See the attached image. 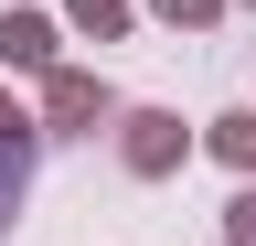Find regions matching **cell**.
<instances>
[{
    "label": "cell",
    "instance_id": "obj_1",
    "mask_svg": "<svg viewBox=\"0 0 256 246\" xmlns=\"http://www.w3.org/2000/svg\"><path fill=\"white\" fill-rule=\"evenodd\" d=\"M182 161V118L171 107H139V118H128V171H171Z\"/></svg>",
    "mask_w": 256,
    "mask_h": 246
},
{
    "label": "cell",
    "instance_id": "obj_2",
    "mask_svg": "<svg viewBox=\"0 0 256 246\" xmlns=\"http://www.w3.org/2000/svg\"><path fill=\"white\" fill-rule=\"evenodd\" d=\"M43 107H54V129H96V118H107V86H96V75H54Z\"/></svg>",
    "mask_w": 256,
    "mask_h": 246
},
{
    "label": "cell",
    "instance_id": "obj_3",
    "mask_svg": "<svg viewBox=\"0 0 256 246\" xmlns=\"http://www.w3.org/2000/svg\"><path fill=\"white\" fill-rule=\"evenodd\" d=\"M0 65H54V22H32V11H0Z\"/></svg>",
    "mask_w": 256,
    "mask_h": 246
},
{
    "label": "cell",
    "instance_id": "obj_4",
    "mask_svg": "<svg viewBox=\"0 0 256 246\" xmlns=\"http://www.w3.org/2000/svg\"><path fill=\"white\" fill-rule=\"evenodd\" d=\"M22 161H32V129H0V214L22 203Z\"/></svg>",
    "mask_w": 256,
    "mask_h": 246
},
{
    "label": "cell",
    "instance_id": "obj_5",
    "mask_svg": "<svg viewBox=\"0 0 256 246\" xmlns=\"http://www.w3.org/2000/svg\"><path fill=\"white\" fill-rule=\"evenodd\" d=\"M214 150H224L235 171H256V118H214Z\"/></svg>",
    "mask_w": 256,
    "mask_h": 246
},
{
    "label": "cell",
    "instance_id": "obj_6",
    "mask_svg": "<svg viewBox=\"0 0 256 246\" xmlns=\"http://www.w3.org/2000/svg\"><path fill=\"white\" fill-rule=\"evenodd\" d=\"M75 22H86V33H96V43H107V33H118V22H128V11H118V0H75Z\"/></svg>",
    "mask_w": 256,
    "mask_h": 246
},
{
    "label": "cell",
    "instance_id": "obj_7",
    "mask_svg": "<svg viewBox=\"0 0 256 246\" xmlns=\"http://www.w3.org/2000/svg\"><path fill=\"white\" fill-rule=\"evenodd\" d=\"M160 22H214V0H160Z\"/></svg>",
    "mask_w": 256,
    "mask_h": 246
},
{
    "label": "cell",
    "instance_id": "obj_8",
    "mask_svg": "<svg viewBox=\"0 0 256 246\" xmlns=\"http://www.w3.org/2000/svg\"><path fill=\"white\" fill-rule=\"evenodd\" d=\"M235 246H256V193H235Z\"/></svg>",
    "mask_w": 256,
    "mask_h": 246
}]
</instances>
